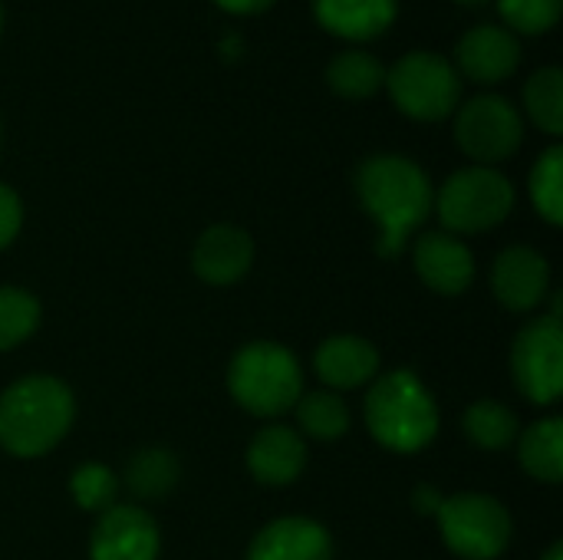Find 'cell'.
I'll return each mask as SVG.
<instances>
[{
	"instance_id": "6da1fadb",
	"label": "cell",
	"mask_w": 563,
	"mask_h": 560,
	"mask_svg": "<svg viewBox=\"0 0 563 560\" xmlns=\"http://www.w3.org/2000/svg\"><path fill=\"white\" fill-rule=\"evenodd\" d=\"M356 195L379 224L376 254L399 257L412 231L432 215L429 175L402 155H373L356 172Z\"/></svg>"
},
{
	"instance_id": "7a4b0ae2",
	"label": "cell",
	"mask_w": 563,
	"mask_h": 560,
	"mask_svg": "<svg viewBox=\"0 0 563 560\" xmlns=\"http://www.w3.org/2000/svg\"><path fill=\"white\" fill-rule=\"evenodd\" d=\"M76 416L66 383L23 376L0 396V446L16 459H40L63 442Z\"/></svg>"
},
{
	"instance_id": "3957f363",
	"label": "cell",
	"mask_w": 563,
	"mask_h": 560,
	"mask_svg": "<svg viewBox=\"0 0 563 560\" xmlns=\"http://www.w3.org/2000/svg\"><path fill=\"white\" fill-rule=\"evenodd\" d=\"M366 429L393 452H419L439 432V406L416 373L396 370L369 389Z\"/></svg>"
},
{
	"instance_id": "277c9868",
	"label": "cell",
	"mask_w": 563,
	"mask_h": 560,
	"mask_svg": "<svg viewBox=\"0 0 563 560\" xmlns=\"http://www.w3.org/2000/svg\"><path fill=\"white\" fill-rule=\"evenodd\" d=\"M228 389L241 409L251 416H280L297 406L303 376L297 356L280 343H247L238 350L228 370Z\"/></svg>"
},
{
	"instance_id": "5b68a950",
	"label": "cell",
	"mask_w": 563,
	"mask_h": 560,
	"mask_svg": "<svg viewBox=\"0 0 563 560\" xmlns=\"http://www.w3.org/2000/svg\"><path fill=\"white\" fill-rule=\"evenodd\" d=\"M511 208H515V185L488 165L455 172L439 188L435 198V211L449 228V234L455 238L498 228L511 215Z\"/></svg>"
},
{
	"instance_id": "8992f818",
	"label": "cell",
	"mask_w": 563,
	"mask_h": 560,
	"mask_svg": "<svg viewBox=\"0 0 563 560\" xmlns=\"http://www.w3.org/2000/svg\"><path fill=\"white\" fill-rule=\"evenodd\" d=\"M383 86H389L396 109L416 122H442L459 109V99H462L459 69L445 56L426 53V50L406 53L386 73Z\"/></svg>"
},
{
	"instance_id": "52a82bcc",
	"label": "cell",
	"mask_w": 563,
	"mask_h": 560,
	"mask_svg": "<svg viewBox=\"0 0 563 560\" xmlns=\"http://www.w3.org/2000/svg\"><path fill=\"white\" fill-rule=\"evenodd\" d=\"M439 525L449 551L465 560H495L511 545V515L492 495H452L439 508Z\"/></svg>"
},
{
	"instance_id": "ba28073f",
	"label": "cell",
	"mask_w": 563,
	"mask_h": 560,
	"mask_svg": "<svg viewBox=\"0 0 563 560\" xmlns=\"http://www.w3.org/2000/svg\"><path fill=\"white\" fill-rule=\"evenodd\" d=\"M455 142L468 158L482 165L511 158L525 142L521 112L505 96H495V92L475 96L459 109Z\"/></svg>"
},
{
	"instance_id": "9c48e42d",
	"label": "cell",
	"mask_w": 563,
	"mask_h": 560,
	"mask_svg": "<svg viewBox=\"0 0 563 560\" xmlns=\"http://www.w3.org/2000/svg\"><path fill=\"white\" fill-rule=\"evenodd\" d=\"M511 373L518 389L538 403L551 406L563 393V330L561 320L541 317L528 323L511 347Z\"/></svg>"
},
{
	"instance_id": "30bf717a",
	"label": "cell",
	"mask_w": 563,
	"mask_h": 560,
	"mask_svg": "<svg viewBox=\"0 0 563 560\" xmlns=\"http://www.w3.org/2000/svg\"><path fill=\"white\" fill-rule=\"evenodd\" d=\"M158 548V525L152 521L148 512L132 505L106 508L89 538L92 560H155Z\"/></svg>"
},
{
	"instance_id": "8fae6325",
	"label": "cell",
	"mask_w": 563,
	"mask_h": 560,
	"mask_svg": "<svg viewBox=\"0 0 563 560\" xmlns=\"http://www.w3.org/2000/svg\"><path fill=\"white\" fill-rule=\"evenodd\" d=\"M548 287H551V267L544 254L525 244L498 254L492 271V290L501 307L515 314H528L548 297Z\"/></svg>"
},
{
	"instance_id": "7c38bea8",
	"label": "cell",
	"mask_w": 563,
	"mask_h": 560,
	"mask_svg": "<svg viewBox=\"0 0 563 560\" xmlns=\"http://www.w3.org/2000/svg\"><path fill=\"white\" fill-rule=\"evenodd\" d=\"M419 277L442 297H459L475 281V257L472 251L449 231H429L416 241L412 251Z\"/></svg>"
},
{
	"instance_id": "4fadbf2b",
	"label": "cell",
	"mask_w": 563,
	"mask_h": 560,
	"mask_svg": "<svg viewBox=\"0 0 563 560\" xmlns=\"http://www.w3.org/2000/svg\"><path fill=\"white\" fill-rule=\"evenodd\" d=\"M251 264H254V241L247 231H241L234 224L208 228L191 251L195 274L214 287H228V284L241 281L251 271Z\"/></svg>"
},
{
	"instance_id": "5bb4252c",
	"label": "cell",
	"mask_w": 563,
	"mask_h": 560,
	"mask_svg": "<svg viewBox=\"0 0 563 560\" xmlns=\"http://www.w3.org/2000/svg\"><path fill=\"white\" fill-rule=\"evenodd\" d=\"M521 66V43L511 30L482 23L459 43V69L475 83H501Z\"/></svg>"
},
{
	"instance_id": "9a60e30c",
	"label": "cell",
	"mask_w": 563,
	"mask_h": 560,
	"mask_svg": "<svg viewBox=\"0 0 563 560\" xmlns=\"http://www.w3.org/2000/svg\"><path fill=\"white\" fill-rule=\"evenodd\" d=\"M247 560H333V541L310 518H277L251 541Z\"/></svg>"
},
{
	"instance_id": "2e32d148",
	"label": "cell",
	"mask_w": 563,
	"mask_h": 560,
	"mask_svg": "<svg viewBox=\"0 0 563 560\" xmlns=\"http://www.w3.org/2000/svg\"><path fill=\"white\" fill-rule=\"evenodd\" d=\"M307 465V446L303 439L287 426H267L254 436L247 449V469L261 485L280 488L300 479Z\"/></svg>"
},
{
	"instance_id": "e0dca14e",
	"label": "cell",
	"mask_w": 563,
	"mask_h": 560,
	"mask_svg": "<svg viewBox=\"0 0 563 560\" xmlns=\"http://www.w3.org/2000/svg\"><path fill=\"white\" fill-rule=\"evenodd\" d=\"M317 376L333 386V389H356L363 383H369L379 370V353L369 340L353 337V333H340L330 337L317 347L313 356Z\"/></svg>"
},
{
	"instance_id": "ac0fdd59",
	"label": "cell",
	"mask_w": 563,
	"mask_h": 560,
	"mask_svg": "<svg viewBox=\"0 0 563 560\" xmlns=\"http://www.w3.org/2000/svg\"><path fill=\"white\" fill-rule=\"evenodd\" d=\"M317 23L343 40H376L399 13V0H313Z\"/></svg>"
},
{
	"instance_id": "d6986e66",
	"label": "cell",
	"mask_w": 563,
	"mask_h": 560,
	"mask_svg": "<svg viewBox=\"0 0 563 560\" xmlns=\"http://www.w3.org/2000/svg\"><path fill=\"white\" fill-rule=\"evenodd\" d=\"M327 83L343 99H369L386 83V66L366 50H343L327 66Z\"/></svg>"
},
{
	"instance_id": "ffe728a7",
	"label": "cell",
	"mask_w": 563,
	"mask_h": 560,
	"mask_svg": "<svg viewBox=\"0 0 563 560\" xmlns=\"http://www.w3.org/2000/svg\"><path fill=\"white\" fill-rule=\"evenodd\" d=\"M521 465L531 479L558 485L563 479V422L558 416L534 422L521 436Z\"/></svg>"
},
{
	"instance_id": "44dd1931",
	"label": "cell",
	"mask_w": 563,
	"mask_h": 560,
	"mask_svg": "<svg viewBox=\"0 0 563 560\" xmlns=\"http://www.w3.org/2000/svg\"><path fill=\"white\" fill-rule=\"evenodd\" d=\"M178 479H181V465H178L175 452L158 449V446L135 452L125 465V485L142 502H155V498L172 495Z\"/></svg>"
},
{
	"instance_id": "7402d4cb",
	"label": "cell",
	"mask_w": 563,
	"mask_h": 560,
	"mask_svg": "<svg viewBox=\"0 0 563 560\" xmlns=\"http://www.w3.org/2000/svg\"><path fill=\"white\" fill-rule=\"evenodd\" d=\"M525 106L531 122L548 132L561 135L563 132V73L558 66H541L528 86H525Z\"/></svg>"
},
{
	"instance_id": "603a6c76",
	"label": "cell",
	"mask_w": 563,
	"mask_h": 560,
	"mask_svg": "<svg viewBox=\"0 0 563 560\" xmlns=\"http://www.w3.org/2000/svg\"><path fill=\"white\" fill-rule=\"evenodd\" d=\"M465 432L478 449L501 452L518 439V416L501 403L482 399L465 413Z\"/></svg>"
},
{
	"instance_id": "cb8c5ba5",
	"label": "cell",
	"mask_w": 563,
	"mask_h": 560,
	"mask_svg": "<svg viewBox=\"0 0 563 560\" xmlns=\"http://www.w3.org/2000/svg\"><path fill=\"white\" fill-rule=\"evenodd\" d=\"M300 429L320 442H333L350 429V409L336 393H310L297 399Z\"/></svg>"
},
{
	"instance_id": "d4e9b609",
	"label": "cell",
	"mask_w": 563,
	"mask_h": 560,
	"mask_svg": "<svg viewBox=\"0 0 563 560\" xmlns=\"http://www.w3.org/2000/svg\"><path fill=\"white\" fill-rule=\"evenodd\" d=\"M531 201L548 224H563V149L551 145L531 168Z\"/></svg>"
},
{
	"instance_id": "484cf974",
	"label": "cell",
	"mask_w": 563,
	"mask_h": 560,
	"mask_svg": "<svg viewBox=\"0 0 563 560\" xmlns=\"http://www.w3.org/2000/svg\"><path fill=\"white\" fill-rule=\"evenodd\" d=\"M40 327V304L23 287H0V353L30 340Z\"/></svg>"
},
{
	"instance_id": "4316f807",
	"label": "cell",
	"mask_w": 563,
	"mask_h": 560,
	"mask_svg": "<svg viewBox=\"0 0 563 560\" xmlns=\"http://www.w3.org/2000/svg\"><path fill=\"white\" fill-rule=\"evenodd\" d=\"M69 492L76 498V505L82 512H106L115 505V492H119V482L115 475L99 465V462H89V465H79L69 479Z\"/></svg>"
},
{
	"instance_id": "83f0119b",
	"label": "cell",
	"mask_w": 563,
	"mask_h": 560,
	"mask_svg": "<svg viewBox=\"0 0 563 560\" xmlns=\"http://www.w3.org/2000/svg\"><path fill=\"white\" fill-rule=\"evenodd\" d=\"M498 10L511 30L538 36L561 20L563 0H498Z\"/></svg>"
},
{
	"instance_id": "f1b7e54d",
	"label": "cell",
	"mask_w": 563,
	"mask_h": 560,
	"mask_svg": "<svg viewBox=\"0 0 563 560\" xmlns=\"http://www.w3.org/2000/svg\"><path fill=\"white\" fill-rule=\"evenodd\" d=\"M20 224H23V205L13 188L0 185V251L13 244V238L20 234Z\"/></svg>"
},
{
	"instance_id": "f546056e",
	"label": "cell",
	"mask_w": 563,
	"mask_h": 560,
	"mask_svg": "<svg viewBox=\"0 0 563 560\" xmlns=\"http://www.w3.org/2000/svg\"><path fill=\"white\" fill-rule=\"evenodd\" d=\"M442 502H445V498H442L439 488H432V485H419V488L412 492V505H416L419 515H439Z\"/></svg>"
},
{
	"instance_id": "4dcf8cb0",
	"label": "cell",
	"mask_w": 563,
	"mask_h": 560,
	"mask_svg": "<svg viewBox=\"0 0 563 560\" xmlns=\"http://www.w3.org/2000/svg\"><path fill=\"white\" fill-rule=\"evenodd\" d=\"M221 10H228V13H244V17H251V13H264L267 7H274V0H214Z\"/></svg>"
},
{
	"instance_id": "1f68e13d",
	"label": "cell",
	"mask_w": 563,
	"mask_h": 560,
	"mask_svg": "<svg viewBox=\"0 0 563 560\" xmlns=\"http://www.w3.org/2000/svg\"><path fill=\"white\" fill-rule=\"evenodd\" d=\"M544 560H563V545H554V548L544 554Z\"/></svg>"
},
{
	"instance_id": "d6a6232c",
	"label": "cell",
	"mask_w": 563,
	"mask_h": 560,
	"mask_svg": "<svg viewBox=\"0 0 563 560\" xmlns=\"http://www.w3.org/2000/svg\"><path fill=\"white\" fill-rule=\"evenodd\" d=\"M459 3H482V0H459Z\"/></svg>"
},
{
	"instance_id": "836d02e7",
	"label": "cell",
	"mask_w": 563,
	"mask_h": 560,
	"mask_svg": "<svg viewBox=\"0 0 563 560\" xmlns=\"http://www.w3.org/2000/svg\"><path fill=\"white\" fill-rule=\"evenodd\" d=\"M0 30H3V7H0Z\"/></svg>"
}]
</instances>
